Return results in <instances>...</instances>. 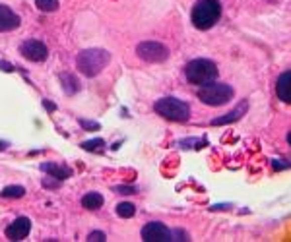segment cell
<instances>
[{
  "label": "cell",
  "mask_w": 291,
  "mask_h": 242,
  "mask_svg": "<svg viewBox=\"0 0 291 242\" xmlns=\"http://www.w3.org/2000/svg\"><path fill=\"white\" fill-rule=\"evenodd\" d=\"M82 205L89 209V211H95V209H99L103 207V196L101 194H97V192H89L86 194L84 198H82Z\"/></svg>",
  "instance_id": "cell-14"
},
{
  "label": "cell",
  "mask_w": 291,
  "mask_h": 242,
  "mask_svg": "<svg viewBox=\"0 0 291 242\" xmlns=\"http://www.w3.org/2000/svg\"><path fill=\"white\" fill-rule=\"evenodd\" d=\"M154 109L163 118L173 120V122H187L190 118L189 103L177 99V97H163V99H160L154 105Z\"/></svg>",
  "instance_id": "cell-4"
},
{
  "label": "cell",
  "mask_w": 291,
  "mask_h": 242,
  "mask_svg": "<svg viewBox=\"0 0 291 242\" xmlns=\"http://www.w3.org/2000/svg\"><path fill=\"white\" fill-rule=\"evenodd\" d=\"M0 196L4 199H18V198H24L26 196V188L24 186H6L2 192H0Z\"/></svg>",
  "instance_id": "cell-16"
},
{
  "label": "cell",
  "mask_w": 291,
  "mask_h": 242,
  "mask_svg": "<svg viewBox=\"0 0 291 242\" xmlns=\"http://www.w3.org/2000/svg\"><path fill=\"white\" fill-rule=\"evenodd\" d=\"M109 60H111V55L105 49H87L76 57V66L84 76L93 78L101 74L103 68L109 64Z\"/></svg>",
  "instance_id": "cell-1"
},
{
  "label": "cell",
  "mask_w": 291,
  "mask_h": 242,
  "mask_svg": "<svg viewBox=\"0 0 291 242\" xmlns=\"http://www.w3.org/2000/svg\"><path fill=\"white\" fill-rule=\"evenodd\" d=\"M115 194H122V196H130V194H138V190L134 186H115L113 188Z\"/></svg>",
  "instance_id": "cell-20"
},
{
  "label": "cell",
  "mask_w": 291,
  "mask_h": 242,
  "mask_svg": "<svg viewBox=\"0 0 291 242\" xmlns=\"http://www.w3.org/2000/svg\"><path fill=\"white\" fill-rule=\"evenodd\" d=\"M218 66L216 62L212 60H206V58H196V60H190L189 64L185 66V76H187V82L192 86H204V84H210V82H216L218 80Z\"/></svg>",
  "instance_id": "cell-3"
},
{
  "label": "cell",
  "mask_w": 291,
  "mask_h": 242,
  "mask_svg": "<svg viewBox=\"0 0 291 242\" xmlns=\"http://www.w3.org/2000/svg\"><path fill=\"white\" fill-rule=\"evenodd\" d=\"M60 84H62L64 91H66L68 95H72V93H76V91L80 89V84H78V80L74 78L72 74H62V76H60Z\"/></svg>",
  "instance_id": "cell-15"
},
{
  "label": "cell",
  "mask_w": 291,
  "mask_h": 242,
  "mask_svg": "<svg viewBox=\"0 0 291 242\" xmlns=\"http://www.w3.org/2000/svg\"><path fill=\"white\" fill-rule=\"evenodd\" d=\"M41 171H45L49 176H53V178H57V180H66V178L72 174L70 169H64V167L55 165V163H43V165H41Z\"/></svg>",
  "instance_id": "cell-13"
},
{
  "label": "cell",
  "mask_w": 291,
  "mask_h": 242,
  "mask_svg": "<svg viewBox=\"0 0 291 242\" xmlns=\"http://www.w3.org/2000/svg\"><path fill=\"white\" fill-rule=\"evenodd\" d=\"M136 53H138V57L142 58V60H145V62H154V64L165 62V60L169 58V49H167L165 45L156 43V41L140 43L138 45V49H136Z\"/></svg>",
  "instance_id": "cell-6"
},
{
  "label": "cell",
  "mask_w": 291,
  "mask_h": 242,
  "mask_svg": "<svg viewBox=\"0 0 291 242\" xmlns=\"http://www.w3.org/2000/svg\"><path fill=\"white\" fill-rule=\"evenodd\" d=\"M80 124H82V126H84V128H87V130H97L99 128V124H97V122H86V120H80Z\"/></svg>",
  "instance_id": "cell-23"
},
{
  "label": "cell",
  "mask_w": 291,
  "mask_h": 242,
  "mask_svg": "<svg viewBox=\"0 0 291 242\" xmlns=\"http://www.w3.org/2000/svg\"><path fill=\"white\" fill-rule=\"evenodd\" d=\"M272 167H274V169H276V171H281V169H287V167H289V165H287V163H277V159H276V161H274V163H272Z\"/></svg>",
  "instance_id": "cell-24"
},
{
  "label": "cell",
  "mask_w": 291,
  "mask_h": 242,
  "mask_svg": "<svg viewBox=\"0 0 291 242\" xmlns=\"http://www.w3.org/2000/svg\"><path fill=\"white\" fill-rule=\"evenodd\" d=\"M171 240H189V234L183 230H175V232H171Z\"/></svg>",
  "instance_id": "cell-22"
},
{
  "label": "cell",
  "mask_w": 291,
  "mask_h": 242,
  "mask_svg": "<svg viewBox=\"0 0 291 242\" xmlns=\"http://www.w3.org/2000/svg\"><path fill=\"white\" fill-rule=\"evenodd\" d=\"M276 91H277V97L283 101V103H291V74L289 72H283V74L277 78Z\"/></svg>",
  "instance_id": "cell-12"
},
{
  "label": "cell",
  "mask_w": 291,
  "mask_h": 242,
  "mask_svg": "<svg viewBox=\"0 0 291 242\" xmlns=\"http://www.w3.org/2000/svg\"><path fill=\"white\" fill-rule=\"evenodd\" d=\"M221 18V4L219 0H198L192 8V24L196 29L214 28Z\"/></svg>",
  "instance_id": "cell-2"
},
{
  "label": "cell",
  "mask_w": 291,
  "mask_h": 242,
  "mask_svg": "<svg viewBox=\"0 0 291 242\" xmlns=\"http://www.w3.org/2000/svg\"><path fill=\"white\" fill-rule=\"evenodd\" d=\"M31 230V221L28 217H18L14 223H10L6 227V238L8 240H24Z\"/></svg>",
  "instance_id": "cell-9"
},
{
  "label": "cell",
  "mask_w": 291,
  "mask_h": 242,
  "mask_svg": "<svg viewBox=\"0 0 291 242\" xmlns=\"http://www.w3.org/2000/svg\"><path fill=\"white\" fill-rule=\"evenodd\" d=\"M103 145H105L103 140H91V142L82 143V147L87 149V151H103Z\"/></svg>",
  "instance_id": "cell-19"
},
{
  "label": "cell",
  "mask_w": 291,
  "mask_h": 242,
  "mask_svg": "<svg viewBox=\"0 0 291 242\" xmlns=\"http://www.w3.org/2000/svg\"><path fill=\"white\" fill-rule=\"evenodd\" d=\"M198 99L208 107H221L233 99V87L227 84H216V82L204 84L198 89Z\"/></svg>",
  "instance_id": "cell-5"
},
{
  "label": "cell",
  "mask_w": 291,
  "mask_h": 242,
  "mask_svg": "<svg viewBox=\"0 0 291 242\" xmlns=\"http://www.w3.org/2000/svg\"><path fill=\"white\" fill-rule=\"evenodd\" d=\"M43 186H47V188H57V182H51L49 178H45V180H43Z\"/></svg>",
  "instance_id": "cell-25"
},
{
  "label": "cell",
  "mask_w": 291,
  "mask_h": 242,
  "mask_svg": "<svg viewBox=\"0 0 291 242\" xmlns=\"http://www.w3.org/2000/svg\"><path fill=\"white\" fill-rule=\"evenodd\" d=\"M87 240L89 242H103V240H107V236H105V232H101V230H93V232H89Z\"/></svg>",
  "instance_id": "cell-21"
},
{
  "label": "cell",
  "mask_w": 291,
  "mask_h": 242,
  "mask_svg": "<svg viewBox=\"0 0 291 242\" xmlns=\"http://www.w3.org/2000/svg\"><path fill=\"white\" fill-rule=\"evenodd\" d=\"M134 213H136V207L128 201H122V203L116 205V215L122 217V219H130V217H134Z\"/></svg>",
  "instance_id": "cell-17"
},
{
  "label": "cell",
  "mask_w": 291,
  "mask_h": 242,
  "mask_svg": "<svg viewBox=\"0 0 291 242\" xmlns=\"http://www.w3.org/2000/svg\"><path fill=\"white\" fill-rule=\"evenodd\" d=\"M6 147H8V143H6V142H0V149H6Z\"/></svg>",
  "instance_id": "cell-26"
},
{
  "label": "cell",
  "mask_w": 291,
  "mask_h": 242,
  "mask_svg": "<svg viewBox=\"0 0 291 242\" xmlns=\"http://www.w3.org/2000/svg\"><path fill=\"white\" fill-rule=\"evenodd\" d=\"M142 240L144 242H169L171 240V230L163 223L152 221L142 228Z\"/></svg>",
  "instance_id": "cell-8"
},
{
  "label": "cell",
  "mask_w": 291,
  "mask_h": 242,
  "mask_svg": "<svg viewBox=\"0 0 291 242\" xmlns=\"http://www.w3.org/2000/svg\"><path fill=\"white\" fill-rule=\"evenodd\" d=\"M35 6L41 12H55L58 8V0H35Z\"/></svg>",
  "instance_id": "cell-18"
},
{
  "label": "cell",
  "mask_w": 291,
  "mask_h": 242,
  "mask_svg": "<svg viewBox=\"0 0 291 242\" xmlns=\"http://www.w3.org/2000/svg\"><path fill=\"white\" fill-rule=\"evenodd\" d=\"M20 24H22L20 16L16 14L12 8H8V6L0 4V33H4V31H12V29H18L20 28Z\"/></svg>",
  "instance_id": "cell-10"
},
{
  "label": "cell",
  "mask_w": 291,
  "mask_h": 242,
  "mask_svg": "<svg viewBox=\"0 0 291 242\" xmlns=\"http://www.w3.org/2000/svg\"><path fill=\"white\" fill-rule=\"evenodd\" d=\"M247 109H248V103H247V101H243V103H241V105H239L237 109H233L231 113H227L225 116H219V118H214V120H212L210 124H212V126H221V124L237 122V120H239V118H241L243 114L247 113Z\"/></svg>",
  "instance_id": "cell-11"
},
{
  "label": "cell",
  "mask_w": 291,
  "mask_h": 242,
  "mask_svg": "<svg viewBox=\"0 0 291 242\" xmlns=\"http://www.w3.org/2000/svg\"><path fill=\"white\" fill-rule=\"evenodd\" d=\"M20 53H22V57L31 60V62H43V60H47V57H49V51H47L45 43L37 41V39H28V41H24L22 47H20Z\"/></svg>",
  "instance_id": "cell-7"
}]
</instances>
